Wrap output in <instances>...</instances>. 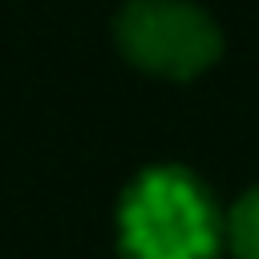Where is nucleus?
Returning <instances> with one entry per match:
<instances>
[{"label": "nucleus", "instance_id": "1", "mask_svg": "<svg viewBox=\"0 0 259 259\" xmlns=\"http://www.w3.org/2000/svg\"><path fill=\"white\" fill-rule=\"evenodd\" d=\"M113 247L117 259H223V206L190 166L154 162L117 194Z\"/></svg>", "mask_w": 259, "mask_h": 259}, {"label": "nucleus", "instance_id": "2", "mask_svg": "<svg viewBox=\"0 0 259 259\" xmlns=\"http://www.w3.org/2000/svg\"><path fill=\"white\" fill-rule=\"evenodd\" d=\"M109 32L130 69L170 85L198 81L227 49L219 20L198 0H125Z\"/></svg>", "mask_w": 259, "mask_h": 259}, {"label": "nucleus", "instance_id": "3", "mask_svg": "<svg viewBox=\"0 0 259 259\" xmlns=\"http://www.w3.org/2000/svg\"><path fill=\"white\" fill-rule=\"evenodd\" d=\"M223 227H227V255L231 259H259V182L247 186L223 210Z\"/></svg>", "mask_w": 259, "mask_h": 259}]
</instances>
